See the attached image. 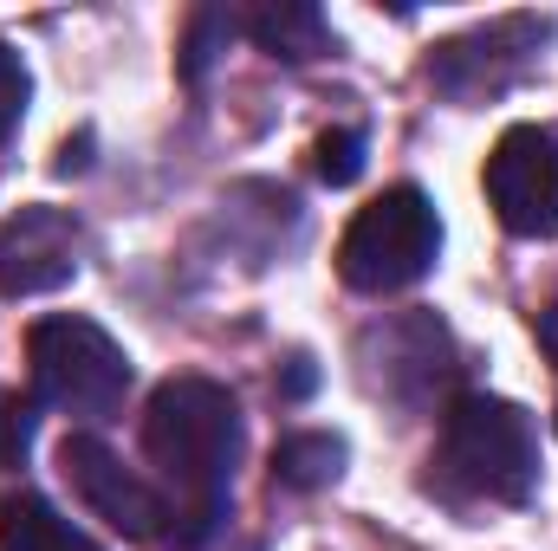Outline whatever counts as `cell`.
Wrapping results in <instances>:
<instances>
[{
    "label": "cell",
    "mask_w": 558,
    "mask_h": 551,
    "mask_svg": "<svg viewBox=\"0 0 558 551\" xmlns=\"http://www.w3.org/2000/svg\"><path fill=\"white\" fill-rule=\"evenodd\" d=\"M247 428L241 403L215 377H169L143 409V454L162 474V500L175 513V546L202 551L228 526L234 467H241Z\"/></svg>",
    "instance_id": "cell-1"
},
{
    "label": "cell",
    "mask_w": 558,
    "mask_h": 551,
    "mask_svg": "<svg viewBox=\"0 0 558 551\" xmlns=\"http://www.w3.org/2000/svg\"><path fill=\"white\" fill-rule=\"evenodd\" d=\"M428 493H441L448 506H526L539 493L533 415L487 390L454 396L428 454Z\"/></svg>",
    "instance_id": "cell-2"
},
{
    "label": "cell",
    "mask_w": 558,
    "mask_h": 551,
    "mask_svg": "<svg viewBox=\"0 0 558 551\" xmlns=\"http://www.w3.org/2000/svg\"><path fill=\"white\" fill-rule=\"evenodd\" d=\"M435 260H441V215H435V201L422 188H410V182H397L377 201H364L351 215L344 241H338V273H344V285L351 292H377V298L428 279Z\"/></svg>",
    "instance_id": "cell-3"
},
{
    "label": "cell",
    "mask_w": 558,
    "mask_h": 551,
    "mask_svg": "<svg viewBox=\"0 0 558 551\" xmlns=\"http://www.w3.org/2000/svg\"><path fill=\"white\" fill-rule=\"evenodd\" d=\"M26 370H33V396L39 403L78 415V421H105V415L124 403V390H131L124 344L105 325L78 318V311L39 318L26 331Z\"/></svg>",
    "instance_id": "cell-4"
},
{
    "label": "cell",
    "mask_w": 558,
    "mask_h": 551,
    "mask_svg": "<svg viewBox=\"0 0 558 551\" xmlns=\"http://www.w3.org/2000/svg\"><path fill=\"white\" fill-rule=\"evenodd\" d=\"M357 377L390 409H403V415L435 409L454 390V377H461L454 331L435 311H390V318L357 331Z\"/></svg>",
    "instance_id": "cell-5"
},
{
    "label": "cell",
    "mask_w": 558,
    "mask_h": 551,
    "mask_svg": "<svg viewBox=\"0 0 558 551\" xmlns=\"http://www.w3.org/2000/svg\"><path fill=\"white\" fill-rule=\"evenodd\" d=\"M546 46H553L546 13H500L487 26H468V33L441 39L435 59H428V85L448 105H487V98L513 91L520 78H533Z\"/></svg>",
    "instance_id": "cell-6"
},
{
    "label": "cell",
    "mask_w": 558,
    "mask_h": 551,
    "mask_svg": "<svg viewBox=\"0 0 558 551\" xmlns=\"http://www.w3.org/2000/svg\"><path fill=\"white\" fill-rule=\"evenodd\" d=\"M487 201L507 234L520 241H558V131L513 124L487 156Z\"/></svg>",
    "instance_id": "cell-7"
},
{
    "label": "cell",
    "mask_w": 558,
    "mask_h": 551,
    "mask_svg": "<svg viewBox=\"0 0 558 551\" xmlns=\"http://www.w3.org/2000/svg\"><path fill=\"white\" fill-rule=\"evenodd\" d=\"M59 474L72 480V493L124 539H169L175 532V513L162 500V487H149L143 474H131L98 434H65L59 448Z\"/></svg>",
    "instance_id": "cell-8"
},
{
    "label": "cell",
    "mask_w": 558,
    "mask_h": 551,
    "mask_svg": "<svg viewBox=\"0 0 558 551\" xmlns=\"http://www.w3.org/2000/svg\"><path fill=\"white\" fill-rule=\"evenodd\" d=\"M85 260V228L65 208H20L0 221V298H39L59 292Z\"/></svg>",
    "instance_id": "cell-9"
},
{
    "label": "cell",
    "mask_w": 558,
    "mask_h": 551,
    "mask_svg": "<svg viewBox=\"0 0 558 551\" xmlns=\"http://www.w3.org/2000/svg\"><path fill=\"white\" fill-rule=\"evenodd\" d=\"M241 33L260 52H274L279 65H312V59L331 52V20L312 0H267V7L241 13Z\"/></svg>",
    "instance_id": "cell-10"
},
{
    "label": "cell",
    "mask_w": 558,
    "mask_h": 551,
    "mask_svg": "<svg viewBox=\"0 0 558 551\" xmlns=\"http://www.w3.org/2000/svg\"><path fill=\"white\" fill-rule=\"evenodd\" d=\"M0 551H105L92 532H78L52 500L7 493L0 500Z\"/></svg>",
    "instance_id": "cell-11"
},
{
    "label": "cell",
    "mask_w": 558,
    "mask_h": 551,
    "mask_svg": "<svg viewBox=\"0 0 558 551\" xmlns=\"http://www.w3.org/2000/svg\"><path fill=\"white\" fill-rule=\"evenodd\" d=\"M338 474H344V434H331V428L286 434L274 448V487H286V493H318Z\"/></svg>",
    "instance_id": "cell-12"
},
{
    "label": "cell",
    "mask_w": 558,
    "mask_h": 551,
    "mask_svg": "<svg viewBox=\"0 0 558 551\" xmlns=\"http://www.w3.org/2000/svg\"><path fill=\"white\" fill-rule=\"evenodd\" d=\"M241 33V13L234 7H202L195 20H189V39H182V78L189 85H202L208 78V65L228 52V39Z\"/></svg>",
    "instance_id": "cell-13"
},
{
    "label": "cell",
    "mask_w": 558,
    "mask_h": 551,
    "mask_svg": "<svg viewBox=\"0 0 558 551\" xmlns=\"http://www.w3.org/2000/svg\"><path fill=\"white\" fill-rule=\"evenodd\" d=\"M312 169H318L331 188L357 182V169H364V137H357V131H325V137L312 143Z\"/></svg>",
    "instance_id": "cell-14"
},
{
    "label": "cell",
    "mask_w": 558,
    "mask_h": 551,
    "mask_svg": "<svg viewBox=\"0 0 558 551\" xmlns=\"http://www.w3.org/2000/svg\"><path fill=\"white\" fill-rule=\"evenodd\" d=\"M26 98H33V78H26V59L13 46H0V143L20 131L26 118Z\"/></svg>",
    "instance_id": "cell-15"
},
{
    "label": "cell",
    "mask_w": 558,
    "mask_h": 551,
    "mask_svg": "<svg viewBox=\"0 0 558 551\" xmlns=\"http://www.w3.org/2000/svg\"><path fill=\"white\" fill-rule=\"evenodd\" d=\"M33 448V409L26 403H7L0 409V467H20Z\"/></svg>",
    "instance_id": "cell-16"
},
{
    "label": "cell",
    "mask_w": 558,
    "mask_h": 551,
    "mask_svg": "<svg viewBox=\"0 0 558 551\" xmlns=\"http://www.w3.org/2000/svg\"><path fill=\"white\" fill-rule=\"evenodd\" d=\"M539 344H546V357H553V370H558V298L539 311Z\"/></svg>",
    "instance_id": "cell-17"
}]
</instances>
